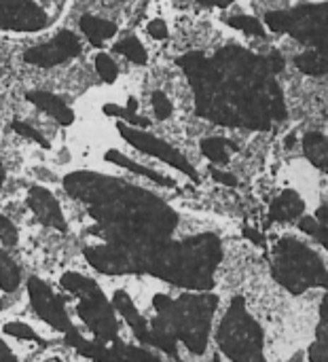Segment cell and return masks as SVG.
Instances as JSON below:
<instances>
[{
  "label": "cell",
  "mask_w": 328,
  "mask_h": 362,
  "mask_svg": "<svg viewBox=\"0 0 328 362\" xmlns=\"http://www.w3.org/2000/svg\"><path fill=\"white\" fill-rule=\"evenodd\" d=\"M197 102V115L229 127L267 129L271 121L286 119L280 85L267 57L240 47H225L214 59L187 53L178 59Z\"/></svg>",
  "instance_id": "obj_1"
},
{
  "label": "cell",
  "mask_w": 328,
  "mask_h": 362,
  "mask_svg": "<svg viewBox=\"0 0 328 362\" xmlns=\"http://www.w3.org/2000/svg\"><path fill=\"white\" fill-rule=\"evenodd\" d=\"M64 187L72 197L91 204L89 212L110 231V244L134 255L168 242L176 229L174 210L138 187L87 172L70 174Z\"/></svg>",
  "instance_id": "obj_2"
},
{
  "label": "cell",
  "mask_w": 328,
  "mask_h": 362,
  "mask_svg": "<svg viewBox=\"0 0 328 362\" xmlns=\"http://www.w3.org/2000/svg\"><path fill=\"white\" fill-rule=\"evenodd\" d=\"M221 255L216 235H197L180 244L163 242L140 257V274L148 272L176 286L210 291L214 286L212 274Z\"/></svg>",
  "instance_id": "obj_3"
},
{
  "label": "cell",
  "mask_w": 328,
  "mask_h": 362,
  "mask_svg": "<svg viewBox=\"0 0 328 362\" xmlns=\"http://www.w3.org/2000/svg\"><path fill=\"white\" fill-rule=\"evenodd\" d=\"M153 305L157 316L153 318L151 329L172 333L195 354L206 350L212 316L218 305L214 295H184L178 301H172L165 295H157Z\"/></svg>",
  "instance_id": "obj_4"
},
{
  "label": "cell",
  "mask_w": 328,
  "mask_h": 362,
  "mask_svg": "<svg viewBox=\"0 0 328 362\" xmlns=\"http://www.w3.org/2000/svg\"><path fill=\"white\" fill-rule=\"evenodd\" d=\"M274 278L293 295L327 284V267L322 259L295 240H282L274 252Z\"/></svg>",
  "instance_id": "obj_5"
},
{
  "label": "cell",
  "mask_w": 328,
  "mask_h": 362,
  "mask_svg": "<svg viewBox=\"0 0 328 362\" xmlns=\"http://www.w3.org/2000/svg\"><path fill=\"white\" fill-rule=\"evenodd\" d=\"M218 344L231 361H263V331L246 312V303L242 297H235L231 301V308L218 329Z\"/></svg>",
  "instance_id": "obj_6"
},
{
  "label": "cell",
  "mask_w": 328,
  "mask_h": 362,
  "mask_svg": "<svg viewBox=\"0 0 328 362\" xmlns=\"http://www.w3.org/2000/svg\"><path fill=\"white\" fill-rule=\"evenodd\" d=\"M265 23L274 32H286L303 42H314L320 53L327 45V4H308L295 11H271Z\"/></svg>",
  "instance_id": "obj_7"
},
{
  "label": "cell",
  "mask_w": 328,
  "mask_h": 362,
  "mask_svg": "<svg viewBox=\"0 0 328 362\" xmlns=\"http://www.w3.org/2000/svg\"><path fill=\"white\" fill-rule=\"evenodd\" d=\"M81 303H78V316L83 318V322L91 329V333L100 339V341H115L117 337V320H115V312L110 308V303L104 299L100 286L95 282H91L85 291L78 293Z\"/></svg>",
  "instance_id": "obj_8"
},
{
  "label": "cell",
  "mask_w": 328,
  "mask_h": 362,
  "mask_svg": "<svg viewBox=\"0 0 328 362\" xmlns=\"http://www.w3.org/2000/svg\"><path fill=\"white\" fill-rule=\"evenodd\" d=\"M119 134H121L134 148H138V151H142V153H146V155L159 157L161 161L170 163V165L176 168L178 172H184L191 180L199 182V176H197L195 168L184 159V155H180V153H178L176 148H172L168 142L155 138L153 134H146V132H140V129H131V127H127L125 123L119 125Z\"/></svg>",
  "instance_id": "obj_9"
},
{
  "label": "cell",
  "mask_w": 328,
  "mask_h": 362,
  "mask_svg": "<svg viewBox=\"0 0 328 362\" xmlns=\"http://www.w3.org/2000/svg\"><path fill=\"white\" fill-rule=\"evenodd\" d=\"M28 293H30V301H32V308L34 312L47 322L51 325L55 331L64 333V335H70L74 333V325L70 322L68 314H66V308H64V301L38 278H30L28 280Z\"/></svg>",
  "instance_id": "obj_10"
},
{
  "label": "cell",
  "mask_w": 328,
  "mask_h": 362,
  "mask_svg": "<svg viewBox=\"0 0 328 362\" xmlns=\"http://www.w3.org/2000/svg\"><path fill=\"white\" fill-rule=\"evenodd\" d=\"M49 23V17L32 0H0V28L15 32H36Z\"/></svg>",
  "instance_id": "obj_11"
},
{
  "label": "cell",
  "mask_w": 328,
  "mask_h": 362,
  "mask_svg": "<svg viewBox=\"0 0 328 362\" xmlns=\"http://www.w3.org/2000/svg\"><path fill=\"white\" fill-rule=\"evenodd\" d=\"M81 53V42L78 38L64 30L59 32L51 42L47 45H38L34 49H28L23 53V59L28 64H34V66H42V68H51V66H57L62 62H68L70 57L78 55Z\"/></svg>",
  "instance_id": "obj_12"
},
{
  "label": "cell",
  "mask_w": 328,
  "mask_h": 362,
  "mask_svg": "<svg viewBox=\"0 0 328 362\" xmlns=\"http://www.w3.org/2000/svg\"><path fill=\"white\" fill-rule=\"evenodd\" d=\"M28 206L30 210L36 214V218L47 225V227H53L57 231H66V221H64V214L59 210V204L57 199L51 195V191L42 189V187H32L30 193H28Z\"/></svg>",
  "instance_id": "obj_13"
},
{
  "label": "cell",
  "mask_w": 328,
  "mask_h": 362,
  "mask_svg": "<svg viewBox=\"0 0 328 362\" xmlns=\"http://www.w3.org/2000/svg\"><path fill=\"white\" fill-rule=\"evenodd\" d=\"M112 308H115L117 312L123 314V318L127 320V325L134 329V335L138 337V341L144 344V346H148V341H151V329H148L146 320L138 314V310H136V305L131 303V299H129L123 291L115 293Z\"/></svg>",
  "instance_id": "obj_14"
},
{
  "label": "cell",
  "mask_w": 328,
  "mask_h": 362,
  "mask_svg": "<svg viewBox=\"0 0 328 362\" xmlns=\"http://www.w3.org/2000/svg\"><path fill=\"white\" fill-rule=\"evenodd\" d=\"M25 98L36 108H40L42 112H47L49 117H53L59 125H70L74 121V112L66 106L64 100H59L53 93H47V91H30Z\"/></svg>",
  "instance_id": "obj_15"
},
{
  "label": "cell",
  "mask_w": 328,
  "mask_h": 362,
  "mask_svg": "<svg viewBox=\"0 0 328 362\" xmlns=\"http://www.w3.org/2000/svg\"><path fill=\"white\" fill-rule=\"evenodd\" d=\"M301 212H303V199L295 191H284L280 197L274 199L269 216L276 223H288V221L299 218Z\"/></svg>",
  "instance_id": "obj_16"
},
{
  "label": "cell",
  "mask_w": 328,
  "mask_h": 362,
  "mask_svg": "<svg viewBox=\"0 0 328 362\" xmlns=\"http://www.w3.org/2000/svg\"><path fill=\"white\" fill-rule=\"evenodd\" d=\"M81 30L85 32V36L93 42V45H102L106 38L115 36L117 25L112 21L100 19V17H91V15H83L81 17Z\"/></svg>",
  "instance_id": "obj_17"
},
{
  "label": "cell",
  "mask_w": 328,
  "mask_h": 362,
  "mask_svg": "<svg viewBox=\"0 0 328 362\" xmlns=\"http://www.w3.org/2000/svg\"><path fill=\"white\" fill-rule=\"evenodd\" d=\"M303 153L305 157L320 170H327L328 165V142L327 138L318 132H312L303 138Z\"/></svg>",
  "instance_id": "obj_18"
},
{
  "label": "cell",
  "mask_w": 328,
  "mask_h": 362,
  "mask_svg": "<svg viewBox=\"0 0 328 362\" xmlns=\"http://www.w3.org/2000/svg\"><path fill=\"white\" fill-rule=\"evenodd\" d=\"M106 159L108 161H112V163H117V165H121V168H125V170H129V172H136V174H142V176H146V178H151L153 182H157L159 187H174V180H170V178H165V176H161V174H157L155 170H151V168H144V165H138V163H131L123 153H119V151H108L106 153Z\"/></svg>",
  "instance_id": "obj_19"
},
{
  "label": "cell",
  "mask_w": 328,
  "mask_h": 362,
  "mask_svg": "<svg viewBox=\"0 0 328 362\" xmlns=\"http://www.w3.org/2000/svg\"><path fill=\"white\" fill-rule=\"evenodd\" d=\"M229 151H238V146L227 138H208L201 142V153L214 163H227Z\"/></svg>",
  "instance_id": "obj_20"
},
{
  "label": "cell",
  "mask_w": 328,
  "mask_h": 362,
  "mask_svg": "<svg viewBox=\"0 0 328 362\" xmlns=\"http://www.w3.org/2000/svg\"><path fill=\"white\" fill-rule=\"evenodd\" d=\"M295 64L301 72L310 76H324L327 74V57L320 51H308L295 57Z\"/></svg>",
  "instance_id": "obj_21"
},
{
  "label": "cell",
  "mask_w": 328,
  "mask_h": 362,
  "mask_svg": "<svg viewBox=\"0 0 328 362\" xmlns=\"http://www.w3.org/2000/svg\"><path fill=\"white\" fill-rule=\"evenodd\" d=\"M19 278L21 274L15 261L4 250H0V288L4 293H13L19 286Z\"/></svg>",
  "instance_id": "obj_22"
},
{
  "label": "cell",
  "mask_w": 328,
  "mask_h": 362,
  "mask_svg": "<svg viewBox=\"0 0 328 362\" xmlns=\"http://www.w3.org/2000/svg\"><path fill=\"white\" fill-rule=\"evenodd\" d=\"M115 51L117 53H123L134 64H146V51H144L142 42L138 38H134V36H127L121 42H117L115 45Z\"/></svg>",
  "instance_id": "obj_23"
},
{
  "label": "cell",
  "mask_w": 328,
  "mask_h": 362,
  "mask_svg": "<svg viewBox=\"0 0 328 362\" xmlns=\"http://www.w3.org/2000/svg\"><path fill=\"white\" fill-rule=\"evenodd\" d=\"M227 23H229L231 28H238V30L246 32V34H254V36H263V34H265L263 23H259V19H254V17L233 15V17H229V19H227Z\"/></svg>",
  "instance_id": "obj_24"
},
{
  "label": "cell",
  "mask_w": 328,
  "mask_h": 362,
  "mask_svg": "<svg viewBox=\"0 0 328 362\" xmlns=\"http://www.w3.org/2000/svg\"><path fill=\"white\" fill-rule=\"evenodd\" d=\"M95 70H98V74H100L106 83H115L117 72H119L117 64H115L112 57L106 55V53H98V55H95Z\"/></svg>",
  "instance_id": "obj_25"
},
{
  "label": "cell",
  "mask_w": 328,
  "mask_h": 362,
  "mask_svg": "<svg viewBox=\"0 0 328 362\" xmlns=\"http://www.w3.org/2000/svg\"><path fill=\"white\" fill-rule=\"evenodd\" d=\"M299 227H301V231H305L312 238H316L322 246H328V225L316 223L314 218H301L299 221Z\"/></svg>",
  "instance_id": "obj_26"
},
{
  "label": "cell",
  "mask_w": 328,
  "mask_h": 362,
  "mask_svg": "<svg viewBox=\"0 0 328 362\" xmlns=\"http://www.w3.org/2000/svg\"><path fill=\"white\" fill-rule=\"evenodd\" d=\"M104 112L106 115H115V117H121V119H125L127 123H131V125H148V121L144 119V117H138L136 115V110H131V108H121V106H117V104H106L104 106Z\"/></svg>",
  "instance_id": "obj_27"
},
{
  "label": "cell",
  "mask_w": 328,
  "mask_h": 362,
  "mask_svg": "<svg viewBox=\"0 0 328 362\" xmlns=\"http://www.w3.org/2000/svg\"><path fill=\"white\" fill-rule=\"evenodd\" d=\"M4 333L11 335V337H17V339H25V341L40 344V337L28 325H21V322H8V325H4Z\"/></svg>",
  "instance_id": "obj_28"
},
{
  "label": "cell",
  "mask_w": 328,
  "mask_h": 362,
  "mask_svg": "<svg viewBox=\"0 0 328 362\" xmlns=\"http://www.w3.org/2000/svg\"><path fill=\"white\" fill-rule=\"evenodd\" d=\"M11 125H13V129H15L19 136L34 140V142H36V144H40L42 148H49V142L45 140V136H42L40 132H36L34 127H30V125H25V123H21V121H13Z\"/></svg>",
  "instance_id": "obj_29"
},
{
  "label": "cell",
  "mask_w": 328,
  "mask_h": 362,
  "mask_svg": "<svg viewBox=\"0 0 328 362\" xmlns=\"http://www.w3.org/2000/svg\"><path fill=\"white\" fill-rule=\"evenodd\" d=\"M153 108H155L157 119H161V121H165L172 115V102L168 100V95L163 91L153 93Z\"/></svg>",
  "instance_id": "obj_30"
},
{
  "label": "cell",
  "mask_w": 328,
  "mask_h": 362,
  "mask_svg": "<svg viewBox=\"0 0 328 362\" xmlns=\"http://www.w3.org/2000/svg\"><path fill=\"white\" fill-rule=\"evenodd\" d=\"M0 242L6 244V246H13L17 244V229L13 227V223L8 218H4L0 214Z\"/></svg>",
  "instance_id": "obj_31"
},
{
  "label": "cell",
  "mask_w": 328,
  "mask_h": 362,
  "mask_svg": "<svg viewBox=\"0 0 328 362\" xmlns=\"http://www.w3.org/2000/svg\"><path fill=\"white\" fill-rule=\"evenodd\" d=\"M148 34H151L153 38H157V40L168 38V25H165V21H163V19H153V21L148 23Z\"/></svg>",
  "instance_id": "obj_32"
},
{
  "label": "cell",
  "mask_w": 328,
  "mask_h": 362,
  "mask_svg": "<svg viewBox=\"0 0 328 362\" xmlns=\"http://www.w3.org/2000/svg\"><path fill=\"white\" fill-rule=\"evenodd\" d=\"M210 176L214 178V182H221V185H227V187H235L238 185V178L229 172H221L216 168H210Z\"/></svg>",
  "instance_id": "obj_33"
},
{
  "label": "cell",
  "mask_w": 328,
  "mask_h": 362,
  "mask_svg": "<svg viewBox=\"0 0 328 362\" xmlns=\"http://www.w3.org/2000/svg\"><path fill=\"white\" fill-rule=\"evenodd\" d=\"M267 59H269V66H271L274 74L282 72V70H284V66H286V64H284V57H282V55H280L278 51H274V53H271V55H269Z\"/></svg>",
  "instance_id": "obj_34"
},
{
  "label": "cell",
  "mask_w": 328,
  "mask_h": 362,
  "mask_svg": "<svg viewBox=\"0 0 328 362\" xmlns=\"http://www.w3.org/2000/svg\"><path fill=\"white\" fill-rule=\"evenodd\" d=\"M197 2L204 4V6H227V4H231L235 0H197Z\"/></svg>",
  "instance_id": "obj_35"
},
{
  "label": "cell",
  "mask_w": 328,
  "mask_h": 362,
  "mask_svg": "<svg viewBox=\"0 0 328 362\" xmlns=\"http://www.w3.org/2000/svg\"><path fill=\"white\" fill-rule=\"evenodd\" d=\"M0 361H13L15 362V356H13V352L0 341Z\"/></svg>",
  "instance_id": "obj_36"
},
{
  "label": "cell",
  "mask_w": 328,
  "mask_h": 362,
  "mask_svg": "<svg viewBox=\"0 0 328 362\" xmlns=\"http://www.w3.org/2000/svg\"><path fill=\"white\" fill-rule=\"evenodd\" d=\"M318 216H320V223H324V225H327V206H322V208H320Z\"/></svg>",
  "instance_id": "obj_37"
},
{
  "label": "cell",
  "mask_w": 328,
  "mask_h": 362,
  "mask_svg": "<svg viewBox=\"0 0 328 362\" xmlns=\"http://www.w3.org/2000/svg\"><path fill=\"white\" fill-rule=\"evenodd\" d=\"M4 178H6V172H4V165L0 163V185L4 182Z\"/></svg>",
  "instance_id": "obj_38"
},
{
  "label": "cell",
  "mask_w": 328,
  "mask_h": 362,
  "mask_svg": "<svg viewBox=\"0 0 328 362\" xmlns=\"http://www.w3.org/2000/svg\"><path fill=\"white\" fill-rule=\"evenodd\" d=\"M0 308H2V303H0Z\"/></svg>",
  "instance_id": "obj_39"
}]
</instances>
